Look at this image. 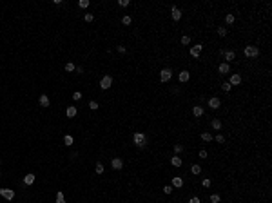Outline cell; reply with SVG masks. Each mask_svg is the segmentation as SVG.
<instances>
[{"label": "cell", "instance_id": "obj_1", "mask_svg": "<svg viewBox=\"0 0 272 203\" xmlns=\"http://www.w3.org/2000/svg\"><path fill=\"white\" fill-rule=\"evenodd\" d=\"M243 54L247 58H256V56H259V49L256 47V46H247L245 49H243Z\"/></svg>", "mask_w": 272, "mask_h": 203}, {"label": "cell", "instance_id": "obj_2", "mask_svg": "<svg viewBox=\"0 0 272 203\" xmlns=\"http://www.w3.org/2000/svg\"><path fill=\"white\" fill-rule=\"evenodd\" d=\"M132 140H134V143H136L138 147H145V143H147V138H145L143 132H134Z\"/></svg>", "mask_w": 272, "mask_h": 203}, {"label": "cell", "instance_id": "obj_3", "mask_svg": "<svg viewBox=\"0 0 272 203\" xmlns=\"http://www.w3.org/2000/svg\"><path fill=\"white\" fill-rule=\"evenodd\" d=\"M171 76H172V71H171L169 67H165V69H161V71H160V82H163V83L169 82Z\"/></svg>", "mask_w": 272, "mask_h": 203}, {"label": "cell", "instance_id": "obj_4", "mask_svg": "<svg viewBox=\"0 0 272 203\" xmlns=\"http://www.w3.org/2000/svg\"><path fill=\"white\" fill-rule=\"evenodd\" d=\"M0 196H2L4 200H9V201H11L13 198H15V190H11V189H0Z\"/></svg>", "mask_w": 272, "mask_h": 203}, {"label": "cell", "instance_id": "obj_5", "mask_svg": "<svg viewBox=\"0 0 272 203\" xmlns=\"http://www.w3.org/2000/svg\"><path fill=\"white\" fill-rule=\"evenodd\" d=\"M111 85H113V76L107 75V76H103L102 80H100V87H102V89H109Z\"/></svg>", "mask_w": 272, "mask_h": 203}, {"label": "cell", "instance_id": "obj_6", "mask_svg": "<svg viewBox=\"0 0 272 203\" xmlns=\"http://www.w3.org/2000/svg\"><path fill=\"white\" fill-rule=\"evenodd\" d=\"M201 51H203V46H201V44H198V46H192V47H191V56L198 58V56L201 54Z\"/></svg>", "mask_w": 272, "mask_h": 203}, {"label": "cell", "instance_id": "obj_7", "mask_svg": "<svg viewBox=\"0 0 272 203\" xmlns=\"http://www.w3.org/2000/svg\"><path fill=\"white\" fill-rule=\"evenodd\" d=\"M111 165H113V169L120 171L122 167H123V161H122V158H113V160H111Z\"/></svg>", "mask_w": 272, "mask_h": 203}, {"label": "cell", "instance_id": "obj_8", "mask_svg": "<svg viewBox=\"0 0 272 203\" xmlns=\"http://www.w3.org/2000/svg\"><path fill=\"white\" fill-rule=\"evenodd\" d=\"M171 17H172V20H174V22H178V20L181 18V11H180L178 7H172V9H171Z\"/></svg>", "mask_w": 272, "mask_h": 203}, {"label": "cell", "instance_id": "obj_9", "mask_svg": "<svg viewBox=\"0 0 272 203\" xmlns=\"http://www.w3.org/2000/svg\"><path fill=\"white\" fill-rule=\"evenodd\" d=\"M230 85H238V83H241V75H230V80H229Z\"/></svg>", "mask_w": 272, "mask_h": 203}, {"label": "cell", "instance_id": "obj_10", "mask_svg": "<svg viewBox=\"0 0 272 203\" xmlns=\"http://www.w3.org/2000/svg\"><path fill=\"white\" fill-rule=\"evenodd\" d=\"M218 71H220L221 75H227V73H230V65H229V63H227V62H225V63H220V67H218Z\"/></svg>", "mask_w": 272, "mask_h": 203}, {"label": "cell", "instance_id": "obj_11", "mask_svg": "<svg viewBox=\"0 0 272 203\" xmlns=\"http://www.w3.org/2000/svg\"><path fill=\"white\" fill-rule=\"evenodd\" d=\"M34 180H36V176H34V174H26V176H24V183H26V185H33Z\"/></svg>", "mask_w": 272, "mask_h": 203}, {"label": "cell", "instance_id": "obj_12", "mask_svg": "<svg viewBox=\"0 0 272 203\" xmlns=\"http://www.w3.org/2000/svg\"><path fill=\"white\" fill-rule=\"evenodd\" d=\"M76 107L75 105H71V107H67V111H66V114H67V118H75L76 116Z\"/></svg>", "mask_w": 272, "mask_h": 203}, {"label": "cell", "instance_id": "obj_13", "mask_svg": "<svg viewBox=\"0 0 272 203\" xmlns=\"http://www.w3.org/2000/svg\"><path fill=\"white\" fill-rule=\"evenodd\" d=\"M38 103H40L42 107H49V103H51V102H49V98L46 95H42L40 98H38Z\"/></svg>", "mask_w": 272, "mask_h": 203}, {"label": "cell", "instance_id": "obj_14", "mask_svg": "<svg viewBox=\"0 0 272 203\" xmlns=\"http://www.w3.org/2000/svg\"><path fill=\"white\" fill-rule=\"evenodd\" d=\"M223 56H225L227 63H229V62H232V60L236 58V53H234V51H225V54H223Z\"/></svg>", "mask_w": 272, "mask_h": 203}, {"label": "cell", "instance_id": "obj_15", "mask_svg": "<svg viewBox=\"0 0 272 203\" xmlns=\"http://www.w3.org/2000/svg\"><path fill=\"white\" fill-rule=\"evenodd\" d=\"M181 163H183V161H181V158H180V156H172V158H171V165H174V167H181Z\"/></svg>", "mask_w": 272, "mask_h": 203}, {"label": "cell", "instance_id": "obj_16", "mask_svg": "<svg viewBox=\"0 0 272 203\" xmlns=\"http://www.w3.org/2000/svg\"><path fill=\"white\" fill-rule=\"evenodd\" d=\"M189 78H191V75H189V71H181V73H180V82H181V83L189 82Z\"/></svg>", "mask_w": 272, "mask_h": 203}, {"label": "cell", "instance_id": "obj_17", "mask_svg": "<svg viewBox=\"0 0 272 203\" xmlns=\"http://www.w3.org/2000/svg\"><path fill=\"white\" fill-rule=\"evenodd\" d=\"M220 105H221V102L218 100V98H210V100H209V107H212V109H218Z\"/></svg>", "mask_w": 272, "mask_h": 203}, {"label": "cell", "instance_id": "obj_18", "mask_svg": "<svg viewBox=\"0 0 272 203\" xmlns=\"http://www.w3.org/2000/svg\"><path fill=\"white\" fill-rule=\"evenodd\" d=\"M201 140H203V142H210V140H214V136H212L209 131H205V132H201Z\"/></svg>", "mask_w": 272, "mask_h": 203}, {"label": "cell", "instance_id": "obj_19", "mask_svg": "<svg viewBox=\"0 0 272 203\" xmlns=\"http://www.w3.org/2000/svg\"><path fill=\"white\" fill-rule=\"evenodd\" d=\"M210 125H212V129H216V131H220V129H221V122L218 120V118H214V120L210 122Z\"/></svg>", "mask_w": 272, "mask_h": 203}, {"label": "cell", "instance_id": "obj_20", "mask_svg": "<svg viewBox=\"0 0 272 203\" xmlns=\"http://www.w3.org/2000/svg\"><path fill=\"white\" fill-rule=\"evenodd\" d=\"M192 114L194 116H203V109H201L200 105H196L194 109H192Z\"/></svg>", "mask_w": 272, "mask_h": 203}, {"label": "cell", "instance_id": "obj_21", "mask_svg": "<svg viewBox=\"0 0 272 203\" xmlns=\"http://www.w3.org/2000/svg\"><path fill=\"white\" fill-rule=\"evenodd\" d=\"M183 185V180H181V178H172V187H181Z\"/></svg>", "mask_w": 272, "mask_h": 203}, {"label": "cell", "instance_id": "obj_22", "mask_svg": "<svg viewBox=\"0 0 272 203\" xmlns=\"http://www.w3.org/2000/svg\"><path fill=\"white\" fill-rule=\"evenodd\" d=\"M56 203H66V198H64V192H60V190L56 192Z\"/></svg>", "mask_w": 272, "mask_h": 203}, {"label": "cell", "instance_id": "obj_23", "mask_svg": "<svg viewBox=\"0 0 272 203\" xmlns=\"http://www.w3.org/2000/svg\"><path fill=\"white\" fill-rule=\"evenodd\" d=\"M131 22H132V18L129 17V15H125V17L122 18V24H123V26H131Z\"/></svg>", "mask_w": 272, "mask_h": 203}, {"label": "cell", "instance_id": "obj_24", "mask_svg": "<svg viewBox=\"0 0 272 203\" xmlns=\"http://www.w3.org/2000/svg\"><path fill=\"white\" fill-rule=\"evenodd\" d=\"M64 143H66V145H73V136L71 134H66V136H64Z\"/></svg>", "mask_w": 272, "mask_h": 203}, {"label": "cell", "instance_id": "obj_25", "mask_svg": "<svg viewBox=\"0 0 272 203\" xmlns=\"http://www.w3.org/2000/svg\"><path fill=\"white\" fill-rule=\"evenodd\" d=\"M75 69H76V65H75V63H71V62H69V63H66V71H67V73H73Z\"/></svg>", "mask_w": 272, "mask_h": 203}, {"label": "cell", "instance_id": "obj_26", "mask_svg": "<svg viewBox=\"0 0 272 203\" xmlns=\"http://www.w3.org/2000/svg\"><path fill=\"white\" fill-rule=\"evenodd\" d=\"M191 172H192V174H200V172H201V167H200V165H192V167H191Z\"/></svg>", "mask_w": 272, "mask_h": 203}, {"label": "cell", "instance_id": "obj_27", "mask_svg": "<svg viewBox=\"0 0 272 203\" xmlns=\"http://www.w3.org/2000/svg\"><path fill=\"white\" fill-rule=\"evenodd\" d=\"M234 20H236L234 15H227V17H225V22H227V24H234Z\"/></svg>", "mask_w": 272, "mask_h": 203}, {"label": "cell", "instance_id": "obj_28", "mask_svg": "<svg viewBox=\"0 0 272 203\" xmlns=\"http://www.w3.org/2000/svg\"><path fill=\"white\" fill-rule=\"evenodd\" d=\"M96 174H103V165H102V161L96 163Z\"/></svg>", "mask_w": 272, "mask_h": 203}, {"label": "cell", "instance_id": "obj_29", "mask_svg": "<svg viewBox=\"0 0 272 203\" xmlns=\"http://www.w3.org/2000/svg\"><path fill=\"white\" fill-rule=\"evenodd\" d=\"M89 4H91V2H89V0H80V2H78V6L85 9V7H89Z\"/></svg>", "mask_w": 272, "mask_h": 203}, {"label": "cell", "instance_id": "obj_30", "mask_svg": "<svg viewBox=\"0 0 272 203\" xmlns=\"http://www.w3.org/2000/svg\"><path fill=\"white\" fill-rule=\"evenodd\" d=\"M221 89H223V91H225V93H229V91H230V89H232V85H230V83H229V82H225V83H223V85H221Z\"/></svg>", "mask_w": 272, "mask_h": 203}, {"label": "cell", "instance_id": "obj_31", "mask_svg": "<svg viewBox=\"0 0 272 203\" xmlns=\"http://www.w3.org/2000/svg\"><path fill=\"white\" fill-rule=\"evenodd\" d=\"M93 18H95V17H93L91 13H85V15H83V20H85V22H93Z\"/></svg>", "mask_w": 272, "mask_h": 203}, {"label": "cell", "instance_id": "obj_32", "mask_svg": "<svg viewBox=\"0 0 272 203\" xmlns=\"http://www.w3.org/2000/svg\"><path fill=\"white\" fill-rule=\"evenodd\" d=\"M218 34H220V36H227V29L225 27H218Z\"/></svg>", "mask_w": 272, "mask_h": 203}, {"label": "cell", "instance_id": "obj_33", "mask_svg": "<svg viewBox=\"0 0 272 203\" xmlns=\"http://www.w3.org/2000/svg\"><path fill=\"white\" fill-rule=\"evenodd\" d=\"M181 44H183V46H189V44H191V38L187 36V34H185V36H181Z\"/></svg>", "mask_w": 272, "mask_h": 203}, {"label": "cell", "instance_id": "obj_34", "mask_svg": "<svg viewBox=\"0 0 272 203\" xmlns=\"http://www.w3.org/2000/svg\"><path fill=\"white\" fill-rule=\"evenodd\" d=\"M163 192H165V194H171V192H172V185H165V187H163Z\"/></svg>", "mask_w": 272, "mask_h": 203}, {"label": "cell", "instance_id": "obj_35", "mask_svg": "<svg viewBox=\"0 0 272 203\" xmlns=\"http://www.w3.org/2000/svg\"><path fill=\"white\" fill-rule=\"evenodd\" d=\"M210 201H212V203H220V196H218V194H212V196H210Z\"/></svg>", "mask_w": 272, "mask_h": 203}, {"label": "cell", "instance_id": "obj_36", "mask_svg": "<svg viewBox=\"0 0 272 203\" xmlns=\"http://www.w3.org/2000/svg\"><path fill=\"white\" fill-rule=\"evenodd\" d=\"M89 107H91L93 111H96V109H98V102H89Z\"/></svg>", "mask_w": 272, "mask_h": 203}, {"label": "cell", "instance_id": "obj_37", "mask_svg": "<svg viewBox=\"0 0 272 203\" xmlns=\"http://www.w3.org/2000/svg\"><path fill=\"white\" fill-rule=\"evenodd\" d=\"M214 140H216L218 143H223V142H225V138H223V136H221V134H218V136L214 138Z\"/></svg>", "mask_w": 272, "mask_h": 203}, {"label": "cell", "instance_id": "obj_38", "mask_svg": "<svg viewBox=\"0 0 272 203\" xmlns=\"http://www.w3.org/2000/svg\"><path fill=\"white\" fill-rule=\"evenodd\" d=\"M183 151V145H174V152H181Z\"/></svg>", "mask_w": 272, "mask_h": 203}, {"label": "cell", "instance_id": "obj_39", "mask_svg": "<svg viewBox=\"0 0 272 203\" xmlns=\"http://www.w3.org/2000/svg\"><path fill=\"white\" fill-rule=\"evenodd\" d=\"M201 185H203L205 189H207V187H210V180H203V181H201Z\"/></svg>", "mask_w": 272, "mask_h": 203}, {"label": "cell", "instance_id": "obj_40", "mask_svg": "<svg viewBox=\"0 0 272 203\" xmlns=\"http://www.w3.org/2000/svg\"><path fill=\"white\" fill-rule=\"evenodd\" d=\"M200 158H201V160H203V158H207V151H205V149L200 151Z\"/></svg>", "mask_w": 272, "mask_h": 203}, {"label": "cell", "instance_id": "obj_41", "mask_svg": "<svg viewBox=\"0 0 272 203\" xmlns=\"http://www.w3.org/2000/svg\"><path fill=\"white\" fill-rule=\"evenodd\" d=\"M73 98H75V100H80V98H82V95L76 91V93H73Z\"/></svg>", "mask_w": 272, "mask_h": 203}, {"label": "cell", "instance_id": "obj_42", "mask_svg": "<svg viewBox=\"0 0 272 203\" xmlns=\"http://www.w3.org/2000/svg\"><path fill=\"white\" fill-rule=\"evenodd\" d=\"M120 6H123V7L129 6V0H120Z\"/></svg>", "mask_w": 272, "mask_h": 203}, {"label": "cell", "instance_id": "obj_43", "mask_svg": "<svg viewBox=\"0 0 272 203\" xmlns=\"http://www.w3.org/2000/svg\"><path fill=\"white\" fill-rule=\"evenodd\" d=\"M118 53L123 54V53H125V47H123V46H118Z\"/></svg>", "mask_w": 272, "mask_h": 203}, {"label": "cell", "instance_id": "obj_44", "mask_svg": "<svg viewBox=\"0 0 272 203\" xmlns=\"http://www.w3.org/2000/svg\"><path fill=\"white\" fill-rule=\"evenodd\" d=\"M189 203H200V200H198V198L194 196V198H191V201H189Z\"/></svg>", "mask_w": 272, "mask_h": 203}, {"label": "cell", "instance_id": "obj_45", "mask_svg": "<svg viewBox=\"0 0 272 203\" xmlns=\"http://www.w3.org/2000/svg\"><path fill=\"white\" fill-rule=\"evenodd\" d=\"M75 71L78 73V75H82V73H83V67H76V69H75Z\"/></svg>", "mask_w": 272, "mask_h": 203}]
</instances>
